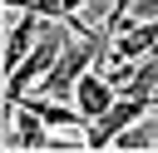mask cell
Returning a JSON list of instances; mask_svg holds the SVG:
<instances>
[{"label": "cell", "instance_id": "obj_1", "mask_svg": "<svg viewBox=\"0 0 158 153\" xmlns=\"http://www.w3.org/2000/svg\"><path fill=\"white\" fill-rule=\"evenodd\" d=\"M59 25H64V20H49V25H44V35L35 39V49L25 54V64L5 74V104L25 99V94H30V89H35V84H40V79L54 69V64H59V54H64V44H69Z\"/></svg>", "mask_w": 158, "mask_h": 153}, {"label": "cell", "instance_id": "obj_3", "mask_svg": "<svg viewBox=\"0 0 158 153\" xmlns=\"http://www.w3.org/2000/svg\"><path fill=\"white\" fill-rule=\"evenodd\" d=\"M44 25H49V20H44V15H35V10L10 15V30H5V59H0V64H5V74L25 64V54L35 49V39L44 35Z\"/></svg>", "mask_w": 158, "mask_h": 153}, {"label": "cell", "instance_id": "obj_5", "mask_svg": "<svg viewBox=\"0 0 158 153\" xmlns=\"http://www.w3.org/2000/svg\"><path fill=\"white\" fill-rule=\"evenodd\" d=\"M35 15H44V20H64L69 10H64V0H35Z\"/></svg>", "mask_w": 158, "mask_h": 153}, {"label": "cell", "instance_id": "obj_4", "mask_svg": "<svg viewBox=\"0 0 158 153\" xmlns=\"http://www.w3.org/2000/svg\"><path fill=\"white\" fill-rule=\"evenodd\" d=\"M74 104L84 109V118L94 123V118H104L114 104H118V89H114V79L104 74V69H89L79 84H74Z\"/></svg>", "mask_w": 158, "mask_h": 153}, {"label": "cell", "instance_id": "obj_2", "mask_svg": "<svg viewBox=\"0 0 158 153\" xmlns=\"http://www.w3.org/2000/svg\"><path fill=\"white\" fill-rule=\"evenodd\" d=\"M143 114H153V99H143V94H118V104H114L104 118H94V123L84 128L89 153L114 148V133H118V128H128V123H133V118H143Z\"/></svg>", "mask_w": 158, "mask_h": 153}, {"label": "cell", "instance_id": "obj_6", "mask_svg": "<svg viewBox=\"0 0 158 153\" xmlns=\"http://www.w3.org/2000/svg\"><path fill=\"white\" fill-rule=\"evenodd\" d=\"M5 10H10V15H20V10H35V0H5Z\"/></svg>", "mask_w": 158, "mask_h": 153}, {"label": "cell", "instance_id": "obj_7", "mask_svg": "<svg viewBox=\"0 0 158 153\" xmlns=\"http://www.w3.org/2000/svg\"><path fill=\"white\" fill-rule=\"evenodd\" d=\"M84 5H89V0H64V10H69V15H79ZM69 15H64V20H69Z\"/></svg>", "mask_w": 158, "mask_h": 153}]
</instances>
